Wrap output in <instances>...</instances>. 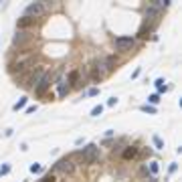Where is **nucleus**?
<instances>
[{"mask_svg":"<svg viewBox=\"0 0 182 182\" xmlns=\"http://www.w3.org/2000/svg\"><path fill=\"white\" fill-rule=\"evenodd\" d=\"M87 69H89V79L93 83H99L101 79H105V77L109 75V71H107L103 59H95V61L91 63V67H87Z\"/></svg>","mask_w":182,"mask_h":182,"instance_id":"1","label":"nucleus"},{"mask_svg":"<svg viewBox=\"0 0 182 182\" xmlns=\"http://www.w3.org/2000/svg\"><path fill=\"white\" fill-rule=\"evenodd\" d=\"M51 85H53V75H51V73H43V77H41V79H39V81H37V85H35V87H33V89H35V95H39V97H43V95H45L47 91L51 89Z\"/></svg>","mask_w":182,"mask_h":182,"instance_id":"2","label":"nucleus"},{"mask_svg":"<svg viewBox=\"0 0 182 182\" xmlns=\"http://www.w3.org/2000/svg\"><path fill=\"white\" fill-rule=\"evenodd\" d=\"M33 41H35V31L33 28H28V31H16L14 39H12V43L16 47H26Z\"/></svg>","mask_w":182,"mask_h":182,"instance_id":"3","label":"nucleus"},{"mask_svg":"<svg viewBox=\"0 0 182 182\" xmlns=\"http://www.w3.org/2000/svg\"><path fill=\"white\" fill-rule=\"evenodd\" d=\"M81 156H83V162H85V164H93V162H97V160H99V156H101L99 146L89 144L87 148H83V150H81Z\"/></svg>","mask_w":182,"mask_h":182,"instance_id":"4","label":"nucleus"},{"mask_svg":"<svg viewBox=\"0 0 182 182\" xmlns=\"http://www.w3.org/2000/svg\"><path fill=\"white\" fill-rule=\"evenodd\" d=\"M45 12H47L45 2H33V4H28V6H26V10H24V16L39 18V16H43Z\"/></svg>","mask_w":182,"mask_h":182,"instance_id":"5","label":"nucleus"},{"mask_svg":"<svg viewBox=\"0 0 182 182\" xmlns=\"http://www.w3.org/2000/svg\"><path fill=\"white\" fill-rule=\"evenodd\" d=\"M134 43H136L134 37H119V39H115V49L119 53H128V51H132Z\"/></svg>","mask_w":182,"mask_h":182,"instance_id":"6","label":"nucleus"},{"mask_svg":"<svg viewBox=\"0 0 182 182\" xmlns=\"http://www.w3.org/2000/svg\"><path fill=\"white\" fill-rule=\"evenodd\" d=\"M55 170H57V172H63V174H73V172H75V164H73L69 158H61V160L55 164Z\"/></svg>","mask_w":182,"mask_h":182,"instance_id":"7","label":"nucleus"},{"mask_svg":"<svg viewBox=\"0 0 182 182\" xmlns=\"http://www.w3.org/2000/svg\"><path fill=\"white\" fill-rule=\"evenodd\" d=\"M57 87H59V97H65V95L71 91V87H69V81H67V75H65V73H59Z\"/></svg>","mask_w":182,"mask_h":182,"instance_id":"8","label":"nucleus"},{"mask_svg":"<svg viewBox=\"0 0 182 182\" xmlns=\"http://www.w3.org/2000/svg\"><path fill=\"white\" fill-rule=\"evenodd\" d=\"M35 24H37V20L31 18V16H22V18H18V22H16L18 31H28V28L35 31Z\"/></svg>","mask_w":182,"mask_h":182,"instance_id":"9","label":"nucleus"},{"mask_svg":"<svg viewBox=\"0 0 182 182\" xmlns=\"http://www.w3.org/2000/svg\"><path fill=\"white\" fill-rule=\"evenodd\" d=\"M138 152H140L138 146H128V148L122 152V158H124V160H134V158L138 156Z\"/></svg>","mask_w":182,"mask_h":182,"instance_id":"10","label":"nucleus"},{"mask_svg":"<svg viewBox=\"0 0 182 182\" xmlns=\"http://www.w3.org/2000/svg\"><path fill=\"white\" fill-rule=\"evenodd\" d=\"M154 26H156V24H152V22L148 24V22H146V24H144V26L140 28V33H138V37H140V39H146V37H148V35H150V33L154 31Z\"/></svg>","mask_w":182,"mask_h":182,"instance_id":"11","label":"nucleus"},{"mask_svg":"<svg viewBox=\"0 0 182 182\" xmlns=\"http://www.w3.org/2000/svg\"><path fill=\"white\" fill-rule=\"evenodd\" d=\"M150 6H154V8H158V10H164V8L170 6V0H154Z\"/></svg>","mask_w":182,"mask_h":182,"instance_id":"12","label":"nucleus"},{"mask_svg":"<svg viewBox=\"0 0 182 182\" xmlns=\"http://www.w3.org/2000/svg\"><path fill=\"white\" fill-rule=\"evenodd\" d=\"M146 170H150V174H152V176H156V174H158V170H160V166H158V162H150V164L146 166Z\"/></svg>","mask_w":182,"mask_h":182,"instance_id":"13","label":"nucleus"},{"mask_svg":"<svg viewBox=\"0 0 182 182\" xmlns=\"http://www.w3.org/2000/svg\"><path fill=\"white\" fill-rule=\"evenodd\" d=\"M156 89H158V93H164V91H168L166 83H164V79H158V81H156Z\"/></svg>","mask_w":182,"mask_h":182,"instance_id":"14","label":"nucleus"},{"mask_svg":"<svg viewBox=\"0 0 182 182\" xmlns=\"http://www.w3.org/2000/svg\"><path fill=\"white\" fill-rule=\"evenodd\" d=\"M24 105H26V97H20V99H18V101L14 103V111H18V109H22Z\"/></svg>","mask_w":182,"mask_h":182,"instance_id":"15","label":"nucleus"},{"mask_svg":"<svg viewBox=\"0 0 182 182\" xmlns=\"http://www.w3.org/2000/svg\"><path fill=\"white\" fill-rule=\"evenodd\" d=\"M101 111H103V105H95V107L91 109V115L97 117V115H101Z\"/></svg>","mask_w":182,"mask_h":182,"instance_id":"16","label":"nucleus"},{"mask_svg":"<svg viewBox=\"0 0 182 182\" xmlns=\"http://www.w3.org/2000/svg\"><path fill=\"white\" fill-rule=\"evenodd\" d=\"M39 182H55V174H53V172H49V174H45V176H43Z\"/></svg>","mask_w":182,"mask_h":182,"instance_id":"17","label":"nucleus"},{"mask_svg":"<svg viewBox=\"0 0 182 182\" xmlns=\"http://www.w3.org/2000/svg\"><path fill=\"white\" fill-rule=\"evenodd\" d=\"M154 144H156V148H158V150H162V148H164V142H162V138H160V136H154Z\"/></svg>","mask_w":182,"mask_h":182,"instance_id":"18","label":"nucleus"},{"mask_svg":"<svg viewBox=\"0 0 182 182\" xmlns=\"http://www.w3.org/2000/svg\"><path fill=\"white\" fill-rule=\"evenodd\" d=\"M148 101H150V103H154V105H156V103H158V101H160V95H158V93H154V95H150V97H148Z\"/></svg>","mask_w":182,"mask_h":182,"instance_id":"19","label":"nucleus"},{"mask_svg":"<svg viewBox=\"0 0 182 182\" xmlns=\"http://www.w3.org/2000/svg\"><path fill=\"white\" fill-rule=\"evenodd\" d=\"M142 111H148V113H156V107H154V105H142Z\"/></svg>","mask_w":182,"mask_h":182,"instance_id":"20","label":"nucleus"},{"mask_svg":"<svg viewBox=\"0 0 182 182\" xmlns=\"http://www.w3.org/2000/svg\"><path fill=\"white\" fill-rule=\"evenodd\" d=\"M41 170H43L41 164H33V166H31V172H41Z\"/></svg>","mask_w":182,"mask_h":182,"instance_id":"21","label":"nucleus"},{"mask_svg":"<svg viewBox=\"0 0 182 182\" xmlns=\"http://www.w3.org/2000/svg\"><path fill=\"white\" fill-rule=\"evenodd\" d=\"M8 172H10V166H2V168H0V176H2V174H8Z\"/></svg>","mask_w":182,"mask_h":182,"instance_id":"22","label":"nucleus"},{"mask_svg":"<svg viewBox=\"0 0 182 182\" xmlns=\"http://www.w3.org/2000/svg\"><path fill=\"white\" fill-rule=\"evenodd\" d=\"M115 103H117V97H111V99L107 101V105H109V107H111V105H115Z\"/></svg>","mask_w":182,"mask_h":182,"instance_id":"23","label":"nucleus"},{"mask_svg":"<svg viewBox=\"0 0 182 182\" xmlns=\"http://www.w3.org/2000/svg\"><path fill=\"white\" fill-rule=\"evenodd\" d=\"M37 111V105H31V107H26V113H35Z\"/></svg>","mask_w":182,"mask_h":182,"instance_id":"24","label":"nucleus"}]
</instances>
